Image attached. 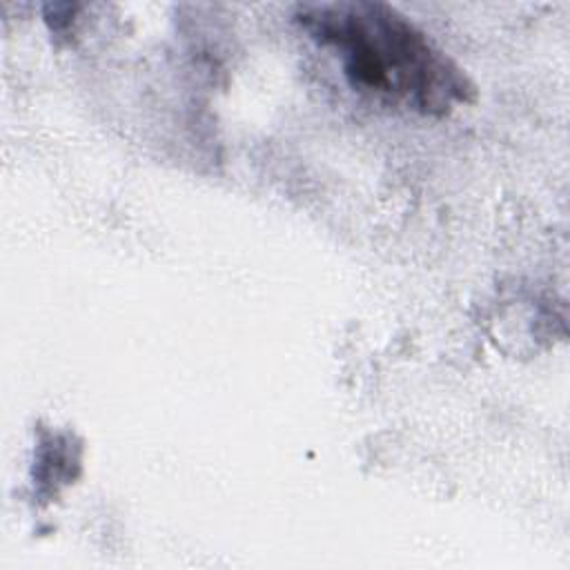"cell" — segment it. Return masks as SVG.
<instances>
[{"mask_svg": "<svg viewBox=\"0 0 570 570\" xmlns=\"http://www.w3.org/2000/svg\"><path fill=\"white\" fill-rule=\"evenodd\" d=\"M296 24L338 60L358 91L421 116L476 100V85L396 7L376 0L298 4Z\"/></svg>", "mask_w": 570, "mask_h": 570, "instance_id": "cell-1", "label": "cell"}]
</instances>
